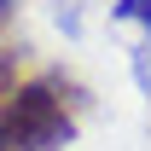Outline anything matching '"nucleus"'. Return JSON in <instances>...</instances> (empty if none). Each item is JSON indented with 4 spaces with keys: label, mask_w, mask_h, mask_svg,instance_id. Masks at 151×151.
<instances>
[{
    "label": "nucleus",
    "mask_w": 151,
    "mask_h": 151,
    "mask_svg": "<svg viewBox=\"0 0 151 151\" xmlns=\"http://www.w3.org/2000/svg\"><path fill=\"white\" fill-rule=\"evenodd\" d=\"M111 23H151V0H111Z\"/></svg>",
    "instance_id": "obj_4"
},
{
    "label": "nucleus",
    "mask_w": 151,
    "mask_h": 151,
    "mask_svg": "<svg viewBox=\"0 0 151 151\" xmlns=\"http://www.w3.org/2000/svg\"><path fill=\"white\" fill-rule=\"evenodd\" d=\"M18 81H23V47H6L0 41V105L18 93Z\"/></svg>",
    "instance_id": "obj_2"
},
{
    "label": "nucleus",
    "mask_w": 151,
    "mask_h": 151,
    "mask_svg": "<svg viewBox=\"0 0 151 151\" xmlns=\"http://www.w3.org/2000/svg\"><path fill=\"white\" fill-rule=\"evenodd\" d=\"M87 93L64 70L23 76L18 93L0 105V151H64L76 139V111Z\"/></svg>",
    "instance_id": "obj_1"
},
{
    "label": "nucleus",
    "mask_w": 151,
    "mask_h": 151,
    "mask_svg": "<svg viewBox=\"0 0 151 151\" xmlns=\"http://www.w3.org/2000/svg\"><path fill=\"white\" fill-rule=\"evenodd\" d=\"M128 64H134V87L151 99V23H145V35L134 41V58H128Z\"/></svg>",
    "instance_id": "obj_3"
},
{
    "label": "nucleus",
    "mask_w": 151,
    "mask_h": 151,
    "mask_svg": "<svg viewBox=\"0 0 151 151\" xmlns=\"http://www.w3.org/2000/svg\"><path fill=\"white\" fill-rule=\"evenodd\" d=\"M12 6L18 0H0V41H6V23H12Z\"/></svg>",
    "instance_id": "obj_5"
}]
</instances>
